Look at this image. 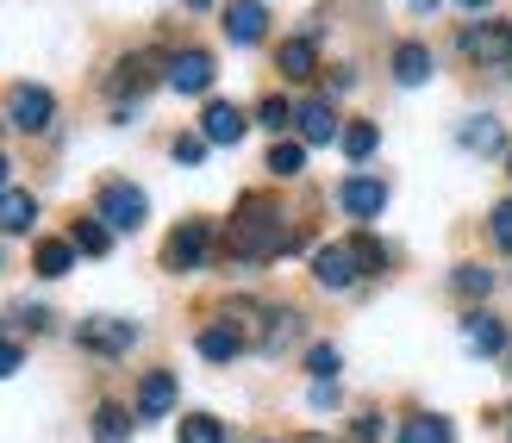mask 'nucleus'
Here are the masks:
<instances>
[{"label": "nucleus", "mask_w": 512, "mask_h": 443, "mask_svg": "<svg viewBox=\"0 0 512 443\" xmlns=\"http://www.w3.org/2000/svg\"><path fill=\"white\" fill-rule=\"evenodd\" d=\"M294 238L281 231V219L269 213L263 200H244V213L232 219V256L238 263H269V256H281Z\"/></svg>", "instance_id": "obj_1"}, {"label": "nucleus", "mask_w": 512, "mask_h": 443, "mask_svg": "<svg viewBox=\"0 0 512 443\" xmlns=\"http://www.w3.org/2000/svg\"><path fill=\"white\" fill-rule=\"evenodd\" d=\"M94 219H107V231H138L150 219V200L132 181H107V188L94 194Z\"/></svg>", "instance_id": "obj_2"}, {"label": "nucleus", "mask_w": 512, "mask_h": 443, "mask_svg": "<svg viewBox=\"0 0 512 443\" xmlns=\"http://www.w3.org/2000/svg\"><path fill=\"white\" fill-rule=\"evenodd\" d=\"M7 119L19 125V132H50V119H57V100H50V88L13 82V88H7Z\"/></svg>", "instance_id": "obj_3"}, {"label": "nucleus", "mask_w": 512, "mask_h": 443, "mask_svg": "<svg viewBox=\"0 0 512 443\" xmlns=\"http://www.w3.org/2000/svg\"><path fill=\"white\" fill-rule=\"evenodd\" d=\"M82 350H94V356H125L138 344V319H113V312H100V319H82Z\"/></svg>", "instance_id": "obj_4"}, {"label": "nucleus", "mask_w": 512, "mask_h": 443, "mask_svg": "<svg viewBox=\"0 0 512 443\" xmlns=\"http://www.w3.org/2000/svg\"><path fill=\"white\" fill-rule=\"evenodd\" d=\"M463 57L469 63H512V25H500V19H481V25H463Z\"/></svg>", "instance_id": "obj_5"}, {"label": "nucleus", "mask_w": 512, "mask_h": 443, "mask_svg": "<svg viewBox=\"0 0 512 443\" xmlns=\"http://www.w3.org/2000/svg\"><path fill=\"white\" fill-rule=\"evenodd\" d=\"M356 275H363V263H356L350 244H325V250H313V281H319V288L344 294V288H356Z\"/></svg>", "instance_id": "obj_6"}, {"label": "nucleus", "mask_w": 512, "mask_h": 443, "mask_svg": "<svg viewBox=\"0 0 512 443\" xmlns=\"http://www.w3.org/2000/svg\"><path fill=\"white\" fill-rule=\"evenodd\" d=\"M213 57H207V50H175V57H169V69H163V82L175 88V94H207L213 88Z\"/></svg>", "instance_id": "obj_7"}, {"label": "nucleus", "mask_w": 512, "mask_h": 443, "mask_svg": "<svg viewBox=\"0 0 512 443\" xmlns=\"http://www.w3.org/2000/svg\"><path fill=\"white\" fill-rule=\"evenodd\" d=\"M338 206L350 219H381V206H388V181L375 175H344L338 181Z\"/></svg>", "instance_id": "obj_8"}, {"label": "nucleus", "mask_w": 512, "mask_h": 443, "mask_svg": "<svg viewBox=\"0 0 512 443\" xmlns=\"http://www.w3.org/2000/svg\"><path fill=\"white\" fill-rule=\"evenodd\" d=\"M200 256H207V225L200 219H188V225H175L169 231V244H163V269H200Z\"/></svg>", "instance_id": "obj_9"}, {"label": "nucleus", "mask_w": 512, "mask_h": 443, "mask_svg": "<svg viewBox=\"0 0 512 443\" xmlns=\"http://www.w3.org/2000/svg\"><path fill=\"white\" fill-rule=\"evenodd\" d=\"M294 132H300V144H331V138H344V125H338V113H331V100H300Z\"/></svg>", "instance_id": "obj_10"}, {"label": "nucleus", "mask_w": 512, "mask_h": 443, "mask_svg": "<svg viewBox=\"0 0 512 443\" xmlns=\"http://www.w3.org/2000/svg\"><path fill=\"white\" fill-rule=\"evenodd\" d=\"M219 25H225V38L232 44H256L269 32V13H263V0H232V7L219 13Z\"/></svg>", "instance_id": "obj_11"}, {"label": "nucleus", "mask_w": 512, "mask_h": 443, "mask_svg": "<svg viewBox=\"0 0 512 443\" xmlns=\"http://www.w3.org/2000/svg\"><path fill=\"white\" fill-rule=\"evenodd\" d=\"M250 132V119L232 107V100H207V113H200V138L207 144H238Z\"/></svg>", "instance_id": "obj_12"}, {"label": "nucleus", "mask_w": 512, "mask_h": 443, "mask_svg": "<svg viewBox=\"0 0 512 443\" xmlns=\"http://www.w3.org/2000/svg\"><path fill=\"white\" fill-rule=\"evenodd\" d=\"M456 144L475 150V156H500V150H506V132H500L494 113H469L463 125H456Z\"/></svg>", "instance_id": "obj_13"}, {"label": "nucleus", "mask_w": 512, "mask_h": 443, "mask_svg": "<svg viewBox=\"0 0 512 443\" xmlns=\"http://www.w3.org/2000/svg\"><path fill=\"white\" fill-rule=\"evenodd\" d=\"M463 344H469L475 356H500V350H506V325L494 319V312L475 306V312H463Z\"/></svg>", "instance_id": "obj_14"}, {"label": "nucleus", "mask_w": 512, "mask_h": 443, "mask_svg": "<svg viewBox=\"0 0 512 443\" xmlns=\"http://www.w3.org/2000/svg\"><path fill=\"white\" fill-rule=\"evenodd\" d=\"M169 406H175V375L169 369H150L138 381V419H169Z\"/></svg>", "instance_id": "obj_15"}, {"label": "nucleus", "mask_w": 512, "mask_h": 443, "mask_svg": "<svg viewBox=\"0 0 512 443\" xmlns=\"http://www.w3.org/2000/svg\"><path fill=\"white\" fill-rule=\"evenodd\" d=\"M394 82H400V88H425V82H431V50H425L419 38L394 44Z\"/></svg>", "instance_id": "obj_16"}, {"label": "nucleus", "mask_w": 512, "mask_h": 443, "mask_svg": "<svg viewBox=\"0 0 512 443\" xmlns=\"http://www.w3.org/2000/svg\"><path fill=\"white\" fill-rule=\"evenodd\" d=\"M200 356L207 362H238L244 356V331L238 325H207L200 331Z\"/></svg>", "instance_id": "obj_17"}, {"label": "nucleus", "mask_w": 512, "mask_h": 443, "mask_svg": "<svg viewBox=\"0 0 512 443\" xmlns=\"http://www.w3.org/2000/svg\"><path fill=\"white\" fill-rule=\"evenodd\" d=\"M275 69L288 75V82H306V75L319 69V50H313V38H288V44H281V57H275Z\"/></svg>", "instance_id": "obj_18"}, {"label": "nucleus", "mask_w": 512, "mask_h": 443, "mask_svg": "<svg viewBox=\"0 0 512 443\" xmlns=\"http://www.w3.org/2000/svg\"><path fill=\"white\" fill-rule=\"evenodd\" d=\"M32 219H38V200H32V194H19V188L0 194V231H7V238L32 231Z\"/></svg>", "instance_id": "obj_19"}, {"label": "nucleus", "mask_w": 512, "mask_h": 443, "mask_svg": "<svg viewBox=\"0 0 512 443\" xmlns=\"http://www.w3.org/2000/svg\"><path fill=\"white\" fill-rule=\"evenodd\" d=\"M32 269H38V275H50V281L69 275V269H75V244H69V238H44V244L32 250Z\"/></svg>", "instance_id": "obj_20"}, {"label": "nucleus", "mask_w": 512, "mask_h": 443, "mask_svg": "<svg viewBox=\"0 0 512 443\" xmlns=\"http://www.w3.org/2000/svg\"><path fill=\"white\" fill-rule=\"evenodd\" d=\"M69 244L82 250V256H107V250H113V231H107V219H94V213H88V219H75V225H69Z\"/></svg>", "instance_id": "obj_21"}, {"label": "nucleus", "mask_w": 512, "mask_h": 443, "mask_svg": "<svg viewBox=\"0 0 512 443\" xmlns=\"http://www.w3.org/2000/svg\"><path fill=\"white\" fill-rule=\"evenodd\" d=\"M275 181H294L300 169H306V144L300 138H275V150H269V163H263Z\"/></svg>", "instance_id": "obj_22"}, {"label": "nucleus", "mask_w": 512, "mask_h": 443, "mask_svg": "<svg viewBox=\"0 0 512 443\" xmlns=\"http://www.w3.org/2000/svg\"><path fill=\"white\" fill-rule=\"evenodd\" d=\"M150 82H157V57H150V50H138V57H125L119 63V75H113V88L125 94V88H132V94H144Z\"/></svg>", "instance_id": "obj_23"}, {"label": "nucleus", "mask_w": 512, "mask_h": 443, "mask_svg": "<svg viewBox=\"0 0 512 443\" xmlns=\"http://www.w3.org/2000/svg\"><path fill=\"white\" fill-rule=\"evenodd\" d=\"M400 443H456L450 419H438V412H419V419L400 425Z\"/></svg>", "instance_id": "obj_24"}, {"label": "nucleus", "mask_w": 512, "mask_h": 443, "mask_svg": "<svg viewBox=\"0 0 512 443\" xmlns=\"http://www.w3.org/2000/svg\"><path fill=\"white\" fill-rule=\"evenodd\" d=\"M450 288L463 294V300H488V294H494V269H481V263H456Z\"/></svg>", "instance_id": "obj_25"}, {"label": "nucleus", "mask_w": 512, "mask_h": 443, "mask_svg": "<svg viewBox=\"0 0 512 443\" xmlns=\"http://www.w3.org/2000/svg\"><path fill=\"white\" fill-rule=\"evenodd\" d=\"M132 425H138V419H132L125 406H100V412H94V437H100V443H125V437H132Z\"/></svg>", "instance_id": "obj_26"}, {"label": "nucleus", "mask_w": 512, "mask_h": 443, "mask_svg": "<svg viewBox=\"0 0 512 443\" xmlns=\"http://www.w3.org/2000/svg\"><path fill=\"white\" fill-rule=\"evenodd\" d=\"M375 138H381V132H375L369 119H350L338 144H344V156H350V163H369V150H375Z\"/></svg>", "instance_id": "obj_27"}, {"label": "nucleus", "mask_w": 512, "mask_h": 443, "mask_svg": "<svg viewBox=\"0 0 512 443\" xmlns=\"http://www.w3.org/2000/svg\"><path fill=\"white\" fill-rule=\"evenodd\" d=\"M350 250H356V263H363V275H381V269H388V250H381V238H369V231H356Z\"/></svg>", "instance_id": "obj_28"}, {"label": "nucleus", "mask_w": 512, "mask_h": 443, "mask_svg": "<svg viewBox=\"0 0 512 443\" xmlns=\"http://www.w3.org/2000/svg\"><path fill=\"white\" fill-rule=\"evenodd\" d=\"M182 443H225V425L207 419V412H188V419H182Z\"/></svg>", "instance_id": "obj_29"}, {"label": "nucleus", "mask_w": 512, "mask_h": 443, "mask_svg": "<svg viewBox=\"0 0 512 443\" xmlns=\"http://www.w3.org/2000/svg\"><path fill=\"white\" fill-rule=\"evenodd\" d=\"M300 337V312H269V331H263V344L281 350V344H294Z\"/></svg>", "instance_id": "obj_30"}, {"label": "nucleus", "mask_w": 512, "mask_h": 443, "mask_svg": "<svg viewBox=\"0 0 512 443\" xmlns=\"http://www.w3.org/2000/svg\"><path fill=\"white\" fill-rule=\"evenodd\" d=\"M306 369H313V381H338V369H344V356L331 350V344H313V350H306Z\"/></svg>", "instance_id": "obj_31"}, {"label": "nucleus", "mask_w": 512, "mask_h": 443, "mask_svg": "<svg viewBox=\"0 0 512 443\" xmlns=\"http://www.w3.org/2000/svg\"><path fill=\"white\" fill-rule=\"evenodd\" d=\"M256 125H269V132H288V125H294V107H288L281 94H269L263 107H256Z\"/></svg>", "instance_id": "obj_32"}, {"label": "nucleus", "mask_w": 512, "mask_h": 443, "mask_svg": "<svg viewBox=\"0 0 512 443\" xmlns=\"http://www.w3.org/2000/svg\"><path fill=\"white\" fill-rule=\"evenodd\" d=\"M488 231H494V244H500V250H512V200H500V206H494Z\"/></svg>", "instance_id": "obj_33"}, {"label": "nucleus", "mask_w": 512, "mask_h": 443, "mask_svg": "<svg viewBox=\"0 0 512 443\" xmlns=\"http://www.w3.org/2000/svg\"><path fill=\"white\" fill-rule=\"evenodd\" d=\"M169 150H175V163H200V156H207V138H200V132H188V138H175Z\"/></svg>", "instance_id": "obj_34"}, {"label": "nucleus", "mask_w": 512, "mask_h": 443, "mask_svg": "<svg viewBox=\"0 0 512 443\" xmlns=\"http://www.w3.org/2000/svg\"><path fill=\"white\" fill-rule=\"evenodd\" d=\"M381 437V412H363V419H356V443H375Z\"/></svg>", "instance_id": "obj_35"}, {"label": "nucleus", "mask_w": 512, "mask_h": 443, "mask_svg": "<svg viewBox=\"0 0 512 443\" xmlns=\"http://www.w3.org/2000/svg\"><path fill=\"white\" fill-rule=\"evenodd\" d=\"M19 369V344H7V337H0V381H7Z\"/></svg>", "instance_id": "obj_36"}, {"label": "nucleus", "mask_w": 512, "mask_h": 443, "mask_svg": "<svg viewBox=\"0 0 512 443\" xmlns=\"http://www.w3.org/2000/svg\"><path fill=\"white\" fill-rule=\"evenodd\" d=\"M313 406H338V381H313Z\"/></svg>", "instance_id": "obj_37"}, {"label": "nucleus", "mask_w": 512, "mask_h": 443, "mask_svg": "<svg viewBox=\"0 0 512 443\" xmlns=\"http://www.w3.org/2000/svg\"><path fill=\"white\" fill-rule=\"evenodd\" d=\"M7 175H13V163H7V156H0V194H7Z\"/></svg>", "instance_id": "obj_38"}, {"label": "nucleus", "mask_w": 512, "mask_h": 443, "mask_svg": "<svg viewBox=\"0 0 512 443\" xmlns=\"http://www.w3.org/2000/svg\"><path fill=\"white\" fill-rule=\"evenodd\" d=\"M456 7H469V13H481V7H494V0H456Z\"/></svg>", "instance_id": "obj_39"}, {"label": "nucleus", "mask_w": 512, "mask_h": 443, "mask_svg": "<svg viewBox=\"0 0 512 443\" xmlns=\"http://www.w3.org/2000/svg\"><path fill=\"white\" fill-rule=\"evenodd\" d=\"M506 75H512V63H506Z\"/></svg>", "instance_id": "obj_40"}, {"label": "nucleus", "mask_w": 512, "mask_h": 443, "mask_svg": "<svg viewBox=\"0 0 512 443\" xmlns=\"http://www.w3.org/2000/svg\"><path fill=\"white\" fill-rule=\"evenodd\" d=\"M506 163H512V156H506Z\"/></svg>", "instance_id": "obj_41"}]
</instances>
